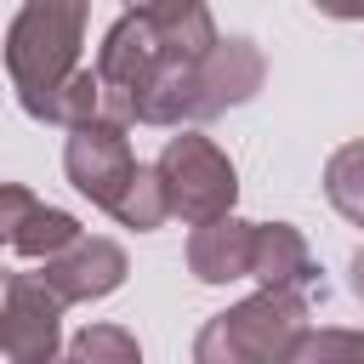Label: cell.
Instances as JSON below:
<instances>
[{
  "mask_svg": "<svg viewBox=\"0 0 364 364\" xmlns=\"http://www.w3.org/2000/svg\"><path fill=\"white\" fill-rule=\"evenodd\" d=\"M284 364H358V330H341V324H318L307 330Z\"/></svg>",
  "mask_w": 364,
  "mask_h": 364,
  "instance_id": "cell-15",
  "label": "cell"
},
{
  "mask_svg": "<svg viewBox=\"0 0 364 364\" xmlns=\"http://www.w3.org/2000/svg\"><path fill=\"white\" fill-rule=\"evenodd\" d=\"M154 165H159V182H165V193H171V216H182L188 228H205V222H216V216H233L239 171H233V159H228L210 136H199L193 125L176 131V136H165V148H159Z\"/></svg>",
  "mask_w": 364,
  "mask_h": 364,
  "instance_id": "cell-3",
  "label": "cell"
},
{
  "mask_svg": "<svg viewBox=\"0 0 364 364\" xmlns=\"http://www.w3.org/2000/svg\"><path fill=\"white\" fill-rule=\"evenodd\" d=\"M68 358L74 364H142V347L131 330L119 324H85L74 341H68Z\"/></svg>",
  "mask_w": 364,
  "mask_h": 364,
  "instance_id": "cell-13",
  "label": "cell"
},
{
  "mask_svg": "<svg viewBox=\"0 0 364 364\" xmlns=\"http://www.w3.org/2000/svg\"><path fill=\"white\" fill-rule=\"evenodd\" d=\"M358 364H364V330H358Z\"/></svg>",
  "mask_w": 364,
  "mask_h": 364,
  "instance_id": "cell-19",
  "label": "cell"
},
{
  "mask_svg": "<svg viewBox=\"0 0 364 364\" xmlns=\"http://www.w3.org/2000/svg\"><path fill=\"white\" fill-rule=\"evenodd\" d=\"M250 279L262 290H318V262L301 239V228L290 222H256V256H250Z\"/></svg>",
  "mask_w": 364,
  "mask_h": 364,
  "instance_id": "cell-10",
  "label": "cell"
},
{
  "mask_svg": "<svg viewBox=\"0 0 364 364\" xmlns=\"http://www.w3.org/2000/svg\"><path fill=\"white\" fill-rule=\"evenodd\" d=\"M91 119H102V80H97V68H80V74L57 91V102H51V119H46V125L80 131V125H91Z\"/></svg>",
  "mask_w": 364,
  "mask_h": 364,
  "instance_id": "cell-14",
  "label": "cell"
},
{
  "mask_svg": "<svg viewBox=\"0 0 364 364\" xmlns=\"http://www.w3.org/2000/svg\"><path fill=\"white\" fill-rule=\"evenodd\" d=\"M0 233H6V245H11L17 256H34V262H51V256H63L68 245L85 239L68 210L40 205L23 182H6V188H0Z\"/></svg>",
  "mask_w": 364,
  "mask_h": 364,
  "instance_id": "cell-7",
  "label": "cell"
},
{
  "mask_svg": "<svg viewBox=\"0 0 364 364\" xmlns=\"http://www.w3.org/2000/svg\"><path fill=\"white\" fill-rule=\"evenodd\" d=\"M51 364H74V358H51Z\"/></svg>",
  "mask_w": 364,
  "mask_h": 364,
  "instance_id": "cell-20",
  "label": "cell"
},
{
  "mask_svg": "<svg viewBox=\"0 0 364 364\" xmlns=\"http://www.w3.org/2000/svg\"><path fill=\"white\" fill-rule=\"evenodd\" d=\"M324 17H336V23H358L364 17V0H313Z\"/></svg>",
  "mask_w": 364,
  "mask_h": 364,
  "instance_id": "cell-16",
  "label": "cell"
},
{
  "mask_svg": "<svg viewBox=\"0 0 364 364\" xmlns=\"http://www.w3.org/2000/svg\"><path fill=\"white\" fill-rule=\"evenodd\" d=\"M125 273H131L125 250L114 239H102V233H85L80 245H68L63 256L46 262V284L63 301H102V296H114L125 284Z\"/></svg>",
  "mask_w": 364,
  "mask_h": 364,
  "instance_id": "cell-8",
  "label": "cell"
},
{
  "mask_svg": "<svg viewBox=\"0 0 364 364\" xmlns=\"http://www.w3.org/2000/svg\"><path fill=\"white\" fill-rule=\"evenodd\" d=\"M301 290H256L228 313H210L193 336V364H284L313 330Z\"/></svg>",
  "mask_w": 364,
  "mask_h": 364,
  "instance_id": "cell-2",
  "label": "cell"
},
{
  "mask_svg": "<svg viewBox=\"0 0 364 364\" xmlns=\"http://www.w3.org/2000/svg\"><path fill=\"white\" fill-rule=\"evenodd\" d=\"M114 216H119V228H136V233H154V228L171 216V193H165V182H159V165H136V176H131V188L119 193Z\"/></svg>",
  "mask_w": 364,
  "mask_h": 364,
  "instance_id": "cell-12",
  "label": "cell"
},
{
  "mask_svg": "<svg viewBox=\"0 0 364 364\" xmlns=\"http://www.w3.org/2000/svg\"><path fill=\"white\" fill-rule=\"evenodd\" d=\"M91 0H23L6 28V74L28 119H51L57 91L80 74Z\"/></svg>",
  "mask_w": 364,
  "mask_h": 364,
  "instance_id": "cell-1",
  "label": "cell"
},
{
  "mask_svg": "<svg viewBox=\"0 0 364 364\" xmlns=\"http://www.w3.org/2000/svg\"><path fill=\"white\" fill-rule=\"evenodd\" d=\"M347 290L364 301V245H358V250H353V262H347Z\"/></svg>",
  "mask_w": 364,
  "mask_h": 364,
  "instance_id": "cell-17",
  "label": "cell"
},
{
  "mask_svg": "<svg viewBox=\"0 0 364 364\" xmlns=\"http://www.w3.org/2000/svg\"><path fill=\"white\" fill-rule=\"evenodd\" d=\"M267 80V63H262V46L245 40V34H228L205 63H199V80H193V125L250 102Z\"/></svg>",
  "mask_w": 364,
  "mask_h": 364,
  "instance_id": "cell-6",
  "label": "cell"
},
{
  "mask_svg": "<svg viewBox=\"0 0 364 364\" xmlns=\"http://www.w3.org/2000/svg\"><path fill=\"white\" fill-rule=\"evenodd\" d=\"M125 6H131V11H148V6H159V0H125Z\"/></svg>",
  "mask_w": 364,
  "mask_h": 364,
  "instance_id": "cell-18",
  "label": "cell"
},
{
  "mask_svg": "<svg viewBox=\"0 0 364 364\" xmlns=\"http://www.w3.org/2000/svg\"><path fill=\"white\" fill-rule=\"evenodd\" d=\"M324 199H330L353 228H364V136L341 142V148L324 159Z\"/></svg>",
  "mask_w": 364,
  "mask_h": 364,
  "instance_id": "cell-11",
  "label": "cell"
},
{
  "mask_svg": "<svg viewBox=\"0 0 364 364\" xmlns=\"http://www.w3.org/2000/svg\"><path fill=\"white\" fill-rule=\"evenodd\" d=\"M63 296L46 284V273H6V307H0V341L11 364H51L63 347Z\"/></svg>",
  "mask_w": 364,
  "mask_h": 364,
  "instance_id": "cell-5",
  "label": "cell"
},
{
  "mask_svg": "<svg viewBox=\"0 0 364 364\" xmlns=\"http://www.w3.org/2000/svg\"><path fill=\"white\" fill-rule=\"evenodd\" d=\"M250 256H256V222L216 216V222H205V228L188 233V273L199 284L250 279Z\"/></svg>",
  "mask_w": 364,
  "mask_h": 364,
  "instance_id": "cell-9",
  "label": "cell"
},
{
  "mask_svg": "<svg viewBox=\"0 0 364 364\" xmlns=\"http://www.w3.org/2000/svg\"><path fill=\"white\" fill-rule=\"evenodd\" d=\"M63 171H68L74 193H85L97 210L114 216L119 193H125L131 176H136V154H131L125 125H114V119H91V125L68 131V142H63Z\"/></svg>",
  "mask_w": 364,
  "mask_h": 364,
  "instance_id": "cell-4",
  "label": "cell"
}]
</instances>
